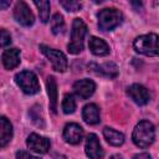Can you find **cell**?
I'll return each instance as SVG.
<instances>
[{
    "label": "cell",
    "mask_w": 159,
    "mask_h": 159,
    "mask_svg": "<svg viewBox=\"0 0 159 159\" xmlns=\"http://www.w3.org/2000/svg\"><path fill=\"white\" fill-rule=\"evenodd\" d=\"M88 47H89L91 52L96 56H106L109 53V46L107 45V42L96 36H92L89 39Z\"/></svg>",
    "instance_id": "14"
},
{
    "label": "cell",
    "mask_w": 159,
    "mask_h": 159,
    "mask_svg": "<svg viewBox=\"0 0 159 159\" xmlns=\"http://www.w3.org/2000/svg\"><path fill=\"white\" fill-rule=\"evenodd\" d=\"M10 42H11V36H10V34H9L5 29H1V46L5 47V46L10 45Z\"/></svg>",
    "instance_id": "24"
},
{
    "label": "cell",
    "mask_w": 159,
    "mask_h": 159,
    "mask_svg": "<svg viewBox=\"0 0 159 159\" xmlns=\"http://www.w3.org/2000/svg\"><path fill=\"white\" fill-rule=\"evenodd\" d=\"M63 138L70 144H78L83 139V129L77 123H68L63 128Z\"/></svg>",
    "instance_id": "12"
},
{
    "label": "cell",
    "mask_w": 159,
    "mask_h": 159,
    "mask_svg": "<svg viewBox=\"0 0 159 159\" xmlns=\"http://www.w3.org/2000/svg\"><path fill=\"white\" fill-rule=\"evenodd\" d=\"M127 94L133 99L134 103H137L139 106H144V104H147L150 101V93H149V91L144 86L138 84V83H134L130 87H128Z\"/></svg>",
    "instance_id": "8"
},
{
    "label": "cell",
    "mask_w": 159,
    "mask_h": 159,
    "mask_svg": "<svg viewBox=\"0 0 159 159\" xmlns=\"http://www.w3.org/2000/svg\"><path fill=\"white\" fill-rule=\"evenodd\" d=\"M14 17L22 26H31L34 24V21H35V17H34L32 11L27 6V4L24 2V1H17L15 4Z\"/></svg>",
    "instance_id": "7"
},
{
    "label": "cell",
    "mask_w": 159,
    "mask_h": 159,
    "mask_svg": "<svg viewBox=\"0 0 159 159\" xmlns=\"http://www.w3.org/2000/svg\"><path fill=\"white\" fill-rule=\"evenodd\" d=\"M91 68H94L93 71L97 72L98 75H103L106 77H109V78H113V77H117L118 75V67L113 63V62H106L101 66L98 65H91L89 66Z\"/></svg>",
    "instance_id": "18"
},
{
    "label": "cell",
    "mask_w": 159,
    "mask_h": 159,
    "mask_svg": "<svg viewBox=\"0 0 159 159\" xmlns=\"http://www.w3.org/2000/svg\"><path fill=\"white\" fill-rule=\"evenodd\" d=\"M109 159H123L120 155H118V154H114V155H112Z\"/></svg>",
    "instance_id": "29"
},
{
    "label": "cell",
    "mask_w": 159,
    "mask_h": 159,
    "mask_svg": "<svg viewBox=\"0 0 159 159\" xmlns=\"http://www.w3.org/2000/svg\"><path fill=\"white\" fill-rule=\"evenodd\" d=\"M133 159H152V157L148 153H139V154L134 155Z\"/></svg>",
    "instance_id": "26"
},
{
    "label": "cell",
    "mask_w": 159,
    "mask_h": 159,
    "mask_svg": "<svg viewBox=\"0 0 159 159\" xmlns=\"http://www.w3.org/2000/svg\"><path fill=\"white\" fill-rule=\"evenodd\" d=\"M34 4L36 5V7L39 9V15H40V20L42 22H47L50 19V2L46 0H40V1H34Z\"/></svg>",
    "instance_id": "20"
},
{
    "label": "cell",
    "mask_w": 159,
    "mask_h": 159,
    "mask_svg": "<svg viewBox=\"0 0 159 159\" xmlns=\"http://www.w3.org/2000/svg\"><path fill=\"white\" fill-rule=\"evenodd\" d=\"M12 138V125L5 118L1 117L0 119V147L4 148Z\"/></svg>",
    "instance_id": "16"
},
{
    "label": "cell",
    "mask_w": 159,
    "mask_h": 159,
    "mask_svg": "<svg viewBox=\"0 0 159 159\" xmlns=\"http://www.w3.org/2000/svg\"><path fill=\"white\" fill-rule=\"evenodd\" d=\"M63 29H65V21H63L62 15L55 14L51 19V30H52V32L55 35H58V34L63 32Z\"/></svg>",
    "instance_id": "21"
},
{
    "label": "cell",
    "mask_w": 159,
    "mask_h": 159,
    "mask_svg": "<svg viewBox=\"0 0 159 159\" xmlns=\"http://www.w3.org/2000/svg\"><path fill=\"white\" fill-rule=\"evenodd\" d=\"M134 50L145 56H159V36L155 34L142 35L133 42Z\"/></svg>",
    "instance_id": "2"
},
{
    "label": "cell",
    "mask_w": 159,
    "mask_h": 159,
    "mask_svg": "<svg viewBox=\"0 0 159 159\" xmlns=\"http://www.w3.org/2000/svg\"><path fill=\"white\" fill-rule=\"evenodd\" d=\"M98 26L103 31H111L117 27L123 19V15L117 9H103L98 12Z\"/></svg>",
    "instance_id": "4"
},
{
    "label": "cell",
    "mask_w": 159,
    "mask_h": 159,
    "mask_svg": "<svg viewBox=\"0 0 159 159\" xmlns=\"http://www.w3.org/2000/svg\"><path fill=\"white\" fill-rule=\"evenodd\" d=\"M9 5H10V2H9V1H0V7H1L2 10H4V9H6Z\"/></svg>",
    "instance_id": "27"
},
{
    "label": "cell",
    "mask_w": 159,
    "mask_h": 159,
    "mask_svg": "<svg viewBox=\"0 0 159 159\" xmlns=\"http://www.w3.org/2000/svg\"><path fill=\"white\" fill-rule=\"evenodd\" d=\"M17 86L26 94H36L40 91V83L36 75L31 71H22L15 76Z\"/></svg>",
    "instance_id": "5"
},
{
    "label": "cell",
    "mask_w": 159,
    "mask_h": 159,
    "mask_svg": "<svg viewBox=\"0 0 159 159\" xmlns=\"http://www.w3.org/2000/svg\"><path fill=\"white\" fill-rule=\"evenodd\" d=\"M103 135L106 138V140L111 144V145H114V147H119L124 143V134L113 129V128H109V127H106L103 129Z\"/></svg>",
    "instance_id": "19"
},
{
    "label": "cell",
    "mask_w": 159,
    "mask_h": 159,
    "mask_svg": "<svg viewBox=\"0 0 159 159\" xmlns=\"http://www.w3.org/2000/svg\"><path fill=\"white\" fill-rule=\"evenodd\" d=\"M16 159H40V158H36L31 154H29L27 152H24V150H19L16 153Z\"/></svg>",
    "instance_id": "25"
},
{
    "label": "cell",
    "mask_w": 159,
    "mask_h": 159,
    "mask_svg": "<svg viewBox=\"0 0 159 159\" xmlns=\"http://www.w3.org/2000/svg\"><path fill=\"white\" fill-rule=\"evenodd\" d=\"M87 34V26L81 19H75L71 31V41L67 46L70 53H80L83 50V41Z\"/></svg>",
    "instance_id": "3"
},
{
    "label": "cell",
    "mask_w": 159,
    "mask_h": 159,
    "mask_svg": "<svg viewBox=\"0 0 159 159\" xmlns=\"http://www.w3.org/2000/svg\"><path fill=\"white\" fill-rule=\"evenodd\" d=\"M82 118L87 124H97L101 120L99 116V108L94 103H89L83 107L82 111Z\"/></svg>",
    "instance_id": "15"
},
{
    "label": "cell",
    "mask_w": 159,
    "mask_h": 159,
    "mask_svg": "<svg viewBox=\"0 0 159 159\" xmlns=\"http://www.w3.org/2000/svg\"><path fill=\"white\" fill-rule=\"evenodd\" d=\"M40 50L50 60V62L52 65V68L55 71L65 72L67 70V58L63 55V52H61L58 50H55V48H51V47H47L45 45H41Z\"/></svg>",
    "instance_id": "6"
},
{
    "label": "cell",
    "mask_w": 159,
    "mask_h": 159,
    "mask_svg": "<svg viewBox=\"0 0 159 159\" xmlns=\"http://www.w3.org/2000/svg\"><path fill=\"white\" fill-rule=\"evenodd\" d=\"M76 109V101L72 94H65L63 101H62V111L65 114H71Z\"/></svg>",
    "instance_id": "22"
},
{
    "label": "cell",
    "mask_w": 159,
    "mask_h": 159,
    "mask_svg": "<svg viewBox=\"0 0 159 159\" xmlns=\"http://www.w3.org/2000/svg\"><path fill=\"white\" fill-rule=\"evenodd\" d=\"M94 89H96L94 82L92 80H88V78L78 80L73 84V92L81 99H87L88 97H91L93 94Z\"/></svg>",
    "instance_id": "11"
},
{
    "label": "cell",
    "mask_w": 159,
    "mask_h": 159,
    "mask_svg": "<svg viewBox=\"0 0 159 159\" xmlns=\"http://www.w3.org/2000/svg\"><path fill=\"white\" fill-rule=\"evenodd\" d=\"M46 87H47V93H48V98H50V109L56 113L57 109V83L55 77L50 76L46 81Z\"/></svg>",
    "instance_id": "17"
},
{
    "label": "cell",
    "mask_w": 159,
    "mask_h": 159,
    "mask_svg": "<svg viewBox=\"0 0 159 159\" xmlns=\"http://www.w3.org/2000/svg\"><path fill=\"white\" fill-rule=\"evenodd\" d=\"M60 5L63 6L67 11H78L82 7V4L75 0H61Z\"/></svg>",
    "instance_id": "23"
},
{
    "label": "cell",
    "mask_w": 159,
    "mask_h": 159,
    "mask_svg": "<svg viewBox=\"0 0 159 159\" xmlns=\"http://www.w3.org/2000/svg\"><path fill=\"white\" fill-rule=\"evenodd\" d=\"M155 137L154 125L149 120H142L139 122L132 134L133 143L139 148H148L153 142Z\"/></svg>",
    "instance_id": "1"
},
{
    "label": "cell",
    "mask_w": 159,
    "mask_h": 159,
    "mask_svg": "<svg viewBox=\"0 0 159 159\" xmlns=\"http://www.w3.org/2000/svg\"><path fill=\"white\" fill-rule=\"evenodd\" d=\"M2 65L6 70H12L20 63V51L17 48H7L2 53Z\"/></svg>",
    "instance_id": "13"
},
{
    "label": "cell",
    "mask_w": 159,
    "mask_h": 159,
    "mask_svg": "<svg viewBox=\"0 0 159 159\" xmlns=\"http://www.w3.org/2000/svg\"><path fill=\"white\" fill-rule=\"evenodd\" d=\"M53 159H67L65 155H62V154H55L53 155Z\"/></svg>",
    "instance_id": "28"
},
{
    "label": "cell",
    "mask_w": 159,
    "mask_h": 159,
    "mask_svg": "<svg viewBox=\"0 0 159 159\" xmlns=\"http://www.w3.org/2000/svg\"><path fill=\"white\" fill-rule=\"evenodd\" d=\"M86 154L89 159H102L103 158V149L101 147L99 139L96 134L91 133L88 134L87 139H86Z\"/></svg>",
    "instance_id": "10"
},
{
    "label": "cell",
    "mask_w": 159,
    "mask_h": 159,
    "mask_svg": "<svg viewBox=\"0 0 159 159\" xmlns=\"http://www.w3.org/2000/svg\"><path fill=\"white\" fill-rule=\"evenodd\" d=\"M26 144L30 150H32L37 154H45L50 149V140L42 135L36 134V133H32L27 137Z\"/></svg>",
    "instance_id": "9"
}]
</instances>
